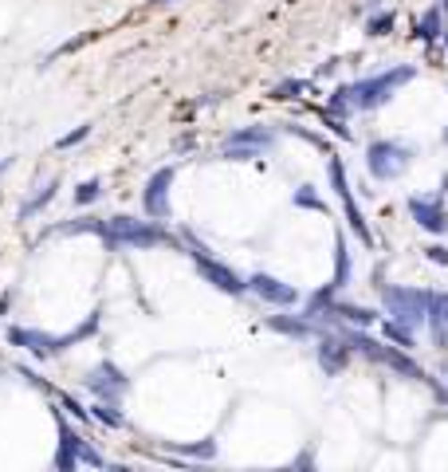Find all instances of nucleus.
I'll return each mask as SVG.
<instances>
[{
  "label": "nucleus",
  "mask_w": 448,
  "mask_h": 472,
  "mask_svg": "<svg viewBox=\"0 0 448 472\" xmlns=\"http://www.w3.org/2000/svg\"><path fill=\"white\" fill-rule=\"evenodd\" d=\"M106 252H154V249H182V236H173L162 221H138V216H103L98 232Z\"/></svg>",
  "instance_id": "nucleus-1"
},
{
  "label": "nucleus",
  "mask_w": 448,
  "mask_h": 472,
  "mask_svg": "<svg viewBox=\"0 0 448 472\" xmlns=\"http://www.w3.org/2000/svg\"><path fill=\"white\" fill-rule=\"evenodd\" d=\"M417 79V67L413 63H393L377 75H366V79H354V83H342V95L351 103L354 114H370V111H382L385 103H393V95L402 87H410Z\"/></svg>",
  "instance_id": "nucleus-2"
},
{
  "label": "nucleus",
  "mask_w": 448,
  "mask_h": 472,
  "mask_svg": "<svg viewBox=\"0 0 448 472\" xmlns=\"http://www.w3.org/2000/svg\"><path fill=\"white\" fill-rule=\"evenodd\" d=\"M182 252L193 260V268L197 275H201L205 283H213L216 291H224V295H232V299H241V295H248V275H241L232 268V264H224V260H216L213 252H208V244H201L193 236V229H182Z\"/></svg>",
  "instance_id": "nucleus-3"
},
{
  "label": "nucleus",
  "mask_w": 448,
  "mask_h": 472,
  "mask_svg": "<svg viewBox=\"0 0 448 472\" xmlns=\"http://www.w3.org/2000/svg\"><path fill=\"white\" fill-rule=\"evenodd\" d=\"M52 417H55V433H59V449H55V460H52V465H55L59 472H75L79 465H91V468H106V465H111V460H106L103 452H98L91 441H87L83 433L72 426V417H67L63 406H55Z\"/></svg>",
  "instance_id": "nucleus-4"
},
{
  "label": "nucleus",
  "mask_w": 448,
  "mask_h": 472,
  "mask_svg": "<svg viewBox=\"0 0 448 472\" xmlns=\"http://www.w3.org/2000/svg\"><path fill=\"white\" fill-rule=\"evenodd\" d=\"M377 299H382L385 319L402 323L410 331H425L429 319V288H405V283H374Z\"/></svg>",
  "instance_id": "nucleus-5"
},
{
  "label": "nucleus",
  "mask_w": 448,
  "mask_h": 472,
  "mask_svg": "<svg viewBox=\"0 0 448 472\" xmlns=\"http://www.w3.org/2000/svg\"><path fill=\"white\" fill-rule=\"evenodd\" d=\"M417 162V150L402 138H374L366 146V173L374 177L377 185H390V181H402L405 173L413 170Z\"/></svg>",
  "instance_id": "nucleus-6"
},
{
  "label": "nucleus",
  "mask_w": 448,
  "mask_h": 472,
  "mask_svg": "<svg viewBox=\"0 0 448 472\" xmlns=\"http://www.w3.org/2000/svg\"><path fill=\"white\" fill-rule=\"evenodd\" d=\"M275 126H264V122H256V126H241V131H232L221 142V162H260V157L275 146Z\"/></svg>",
  "instance_id": "nucleus-7"
},
{
  "label": "nucleus",
  "mask_w": 448,
  "mask_h": 472,
  "mask_svg": "<svg viewBox=\"0 0 448 472\" xmlns=\"http://www.w3.org/2000/svg\"><path fill=\"white\" fill-rule=\"evenodd\" d=\"M83 386L91 390L95 401H111V406H123V398L131 393V374H126L118 362L103 358L98 367H91L83 374Z\"/></svg>",
  "instance_id": "nucleus-8"
},
{
  "label": "nucleus",
  "mask_w": 448,
  "mask_h": 472,
  "mask_svg": "<svg viewBox=\"0 0 448 472\" xmlns=\"http://www.w3.org/2000/svg\"><path fill=\"white\" fill-rule=\"evenodd\" d=\"M405 209L417 221V229L433 232V236H448V201L444 193H413L405 197Z\"/></svg>",
  "instance_id": "nucleus-9"
},
{
  "label": "nucleus",
  "mask_w": 448,
  "mask_h": 472,
  "mask_svg": "<svg viewBox=\"0 0 448 472\" xmlns=\"http://www.w3.org/2000/svg\"><path fill=\"white\" fill-rule=\"evenodd\" d=\"M248 291L256 295L260 303H267V308H299L303 303V295H299V288L295 283H287V280H280V275H272V272H252L248 275Z\"/></svg>",
  "instance_id": "nucleus-10"
},
{
  "label": "nucleus",
  "mask_w": 448,
  "mask_h": 472,
  "mask_svg": "<svg viewBox=\"0 0 448 472\" xmlns=\"http://www.w3.org/2000/svg\"><path fill=\"white\" fill-rule=\"evenodd\" d=\"M173 177H177V165H162L146 177V190H142V213L149 221H169L173 205H169V190H173Z\"/></svg>",
  "instance_id": "nucleus-11"
},
{
  "label": "nucleus",
  "mask_w": 448,
  "mask_h": 472,
  "mask_svg": "<svg viewBox=\"0 0 448 472\" xmlns=\"http://www.w3.org/2000/svg\"><path fill=\"white\" fill-rule=\"evenodd\" d=\"M8 342H13V347H24L39 362L59 358V354L67 350L63 334H47V331H36V327H8Z\"/></svg>",
  "instance_id": "nucleus-12"
},
{
  "label": "nucleus",
  "mask_w": 448,
  "mask_h": 472,
  "mask_svg": "<svg viewBox=\"0 0 448 472\" xmlns=\"http://www.w3.org/2000/svg\"><path fill=\"white\" fill-rule=\"evenodd\" d=\"M351 358H354V350L346 347V339L338 331H323V334H318L315 362H318V370H323L326 378H338V374L351 367Z\"/></svg>",
  "instance_id": "nucleus-13"
},
{
  "label": "nucleus",
  "mask_w": 448,
  "mask_h": 472,
  "mask_svg": "<svg viewBox=\"0 0 448 472\" xmlns=\"http://www.w3.org/2000/svg\"><path fill=\"white\" fill-rule=\"evenodd\" d=\"M264 327L283 334V339H295V342L315 339V334L326 331V327H318V319H311V315H292V308H283V315H267Z\"/></svg>",
  "instance_id": "nucleus-14"
},
{
  "label": "nucleus",
  "mask_w": 448,
  "mask_h": 472,
  "mask_svg": "<svg viewBox=\"0 0 448 472\" xmlns=\"http://www.w3.org/2000/svg\"><path fill=\"white\" fill-rule=\"evenodd\" d=\"M323 319L354 323V327H374V323L382 319V311H374V308H362V303H346V299H334L331 308L323 311Z\"/></svg>",
  "instance_id": "nucleus-15"
},
{
  "label": "nucleus",
  "mask_w": 448,
  "mask_h": 472,
  "mask_svg": "<svg viewBox=\"0 0 448 472\" xmlns=\"http://www.w3.org/2000/svg\"><path fill=\"white\" fill-rule=\"evenodd\" d=\"M55 193H59V177H47V181L39 185V190H32V197H24V201H20L16 221H24V224H28V221H36V216L55 201Z\"/></svg>",
  "instance_id": "nucleus-16"
},
{
  "label": "nucleus",
  "mask_w": 448,
  "mask_h": 472,
  "mask_svg": "<svg viewBox=\"0 0 448 472\" xmlns=\"http://www.w3.org/2000/svg\"><path fill=\"white\" fill-rule=\"evenodd\" d=\"M334 197H338V205H342V216H346V224H351V232L358 236V240H362V249H374V232H370V224H366L362 209H358L354 193L342 190V193H334Z\"/></svg>",
  "instance_id": "nucleus-17"
},
{
  "label": "nucleus",
  "mask_w": 448,
  "mask_h": 472,
  "mask_svg": "<svg viewBox=\"0 0 448 472\" xmlns=\"http://www.w3.org/2000/svg\"><path fill=\"white\" fill-rule=\"evenodd\" d=\"M413 36L425 39V44L441 39V36H444V8H441V4H429V8H425V13L417 16V24H413Z\"/></svg>",
  "instance_id": "nucleus-18"
},
{
  "label": "nucleus",
  "mask_w": 448,
  "mask_h": 472,
  "mask_svg": "<svg viewBox=\"0 0 448 472\" xmlns=\"http://www.w3.org/2000/svg\"><path fill=\"white\" fill-rule=\"evenodd\" d=\"M351 275H354V268H351V249H346V236L338 232L334 236V275L326 283H334V288L342 291L346 283H351Z\"/></svg>",
  "instance_id": "nucleus-19"
},
{
  "label": "nucleus",
  "mask_w": 448,
  "mask_h": 472,
  "mask_svg": "<svg viewBox=\"0 0 448 472\" xmlns=\"http://www.w3.org/2000/svg\"><path fill=\"white\" fill-rule=\"evenodd\" d=\"M98 323H103V311H91V315H87V319L83 323H79V327L75 331H67L63 334V347L67 350H72V347H79V342H87V339H95V334H98Z\"/></svg>",
  "instance_id": "nucleus-20"
},
{
  "label": "nucleus",
  "mask_w": 448,
  "mask_h": 472,
  "mask_svg": "<svg viewBox=\"0 0 448 472\" xmlns=\"http://www.w3.org/2000/svg\"><path fill=\"white\" fill-rule=\"evenodd\" d=\"M52 232H55V236H83V232L98 236V232H103V216H75V221L55 224Z\"/></svg>",
  "instance_id": "nucleus-21"
},
{
  "label": "nucleus",
  "mask_w": 448,
  "mask_h": 472,
  "mask_svg": "<svg viewBox=\"0 0 448 472\" xmlns=\"http://www.w3.org/2000/svg\"><path fill=\"white\" fill-rule=\"evenodd\" d=\"M91 421H98V426H106V429H126L123 409L111 406V401H95V406H91Z\"/></svg>",
  "instance_id": "nucleus-22"
},
{
  "label": "nucleus",
  "mask_w": 448,
  "mask_h": 472,
  "mask_svg": "<svg viewBox=\"0 0 448 472\" xmlns=\"http://www.w3.org/2000/svg\"><path fill=\"white\" fill-rule=\"evenodd\" d=\"M382 334H385V342H393V347H405V350H413V347H417V331L402 327V323H393V319H385V323H382Z\"/></svg>",
  "instance_id": "nucleus-23"
},
{
  "label": "nucleus",
  "mask_w": 448,
  "mask_h": 472,
  "mask_svg": "<svg viewBox=\"0 0 448 472\" xmlns=\"http://www.w3.org/2000/svg\"><path fill=\"white\" fill-rule=\"evenodd\" d=\"M397 28V13L393 8H382V13H374V16H366V36H390Z\"/></svg>",
  "instance_id": "nucleus-24"
},
{
  "label": "nucleus",
  "mask_w": 448,
  "mask_h": 472,
  "mask_svg": "<svg viewBox=\"0 0 448 472\" xmlns=\"http://www.w3.org/2000/svg\"><path fill=\"white\" fill-rule=\"evenodd\" d=\"M425 327H448V291H429V319Z\"/></svg>",
  "instance_id": "nucleus-25"
},
{
  "label": "nucleus",
  "mask_w": 448,
  "mask_h": 472,
  "mask_svg": "<svg viewBox=\"0 0 448 472\" xmlns=\"http://www.w3.org/2000/svg\"><path fill=\"white\" fill-rule=\"evenodd\" d=\"M169 449H177L182 457H197V460H213L216 452H221L216 437H205V441H197V445H169Z\"/></svg>",
  "instance_id": "nucleus-26"
},
{
  "label": "nucleus",
  "mask_w": 448,
  "mask_h": 472,
  "mask_svg": "<svg viewBox=\"0 0 448 472\" xmlns=\"http://www.w3.org/2000/svg\"><path fill=\"white\" fill-rule=\"evenodd\" d=\"M292 201H295V209H315V213H326V201L315 193V185H299Z\"/></svg>",
  "instance_id": "nucleus-27"
},
{
  "label": "nucleus",
  "mask_w": 448,
  "mask_h": 472,
  "mask_svg": "<svg viewBox=\"0 0 448 472\" xmlns=\"http://www.w3.org/2000/svg\"><path fill=\"white\" fill-rule=\"evenodd\" d=\"M103 197V181L98 177H87V181L75 185V205H95Z\"/></svg>",
  "instance_id": "nucleus-28"
},
{
  "label": "nucleus",
  "mask_w": 448,
  "mask_h": 472,
  "mask_svg": "<svg viewBox=\"0 0 448 472\" xmlns=\"http://www.w3.org/2000/svg\"><path fill=\"white\" fill-rule=\"evenodd\" d=\"M91 131H95L91 122H79L75 131H67L63 138H55V150H75L79 142H87V138H91Z\"/></svg>",
  "instance_id": "nucleus-29"
},
{
  "label": "nucleus",
  "mask_w": 448,
  "mask_h": 472,
  "mask_svg": "<svg viewBox=\"0 0 448 472\" xmlns=\"http://www.w3.org/2000/svg\"><path fill=\"white\" fill-rule=\"evenodd\" d=\"M55 401H59V406H63L67 413H72L75 421H83V426H87V421H91V406H83V401H75L67 390H59V393H55Z\"/></svg>",
  "instance_id": "nucleus-30"
},
{
  "label": "nucleus",
  "mask_w": 448,
  "mask_h": 472,
  "mask_svg": "<svg viewBox=\"0 0 448 472\" xmlns=\"http://www.w3.org/2000/svg\"><path fill=\"white\" fill-rule=\"evenodd\" d=\"M91 39H95V32H83V36H75V39H67V44H59V47H55V52H52V55H47V59H44V67H47V63H55V59H59V55H72V52H79V47H87V44H91Z\"/></svg>",
  "instance_id": "nucleus-31"
},
{
  "label": "nucleus",
  "mask_w": 448,
  "mask_h": 472,
  "mask_svg": "<svg viewBox=\"0 0 448 472\" xmlns=\"http://www.w3.org/2000/svg\"><path fill=\"white\" fill-rule=\"evenodd\" d=\"M307 87H311L307 79H283V83L272 91V98H295V95H303Z\"/></svg>",
  "instance_id": "nucleus-32"
},
{
  "label": "nucleus",
  "mask_w": 448,
  "mask_h": 472,
  "mask_svg": "<svg viewBox=\"0 0 448 472\" xmlns=\"http://www.w3.org/2000/svg\"><path fill=\"white\" fill-rule=\"evenodd\" d=\"M425 260H429V264H441V268H448V244H429V249H425Z\"/></svg>",
  "instance_id": "nucleus-33"
},
{
  "label": "nucleus",
  "mask_w": 448,
  "mask_h": 472,
  "mask_svg": "<svg viewBox=\"0 0 448 472\" xmlns=\"http://www.w3.org/2000/svg\"><path fill=\"white\" fill-rule=\"evenodd\" d=\"M16 374H20V378H24V382H32V386H36V390H44V393H55V390H52V386H47V382H44V378H39V374H36V370H28V367H16Z\"/></svg>",
  "instance_id": "nucleus-34"
},
{
  "label": "nucleus",
  "mask_w": 448,
  "mask_h": 472,
  "mask_svg": "<svg viewBox=\"0 0 448 472\" xmlns=\"http://www.w3.org/2000/svg\"><path fill=\"white\" fill-rule=\"evenodd\" d=\"M13 165H16V157H0V177H4L8 170H13Z\"/></svg>",
  "instance_id": "nucleus-35"
},
{
  "label": "nucleus",
  "mask_w": 448,
  "mask_h": 472,
  "mask_svg": "<svg viewBox=\"0 0 448 472\" xmlns=\"http://www.w3.org/2000/svg\"><path fill=\"white\" fill-rule=\"evenodd\" d=\"M8 303H13V291H4V295H0V315L8 311Z\"/></svg>",
  "instance_id": "nucleus-36"
},
{
  "label": "nucleus",
  "mask_w": 448,
  "mask_h": 472,
  "mask_svg": "<svg viewBox=\"0 0 448 472\" xmlns=\"http://www.w3.org/2000/svg\"><path fill=\"white\" fill-rule=\"evenodd\" d=\"M154 8H169V4H177V0H149Z\"/></svg>",
  "instance_id": "nucleus-37"
},
{
  "label": "nucleus",
  "mask_w": 448,
  "mask_h": 472,
  "mask_svg": "<svg viewBox=\"0 0 448 472\" xmlns=\"http://www.w3.org/2000/svg\"><path fill=\"white\" fill-rule=\"evenodd\" d=\"M441 8H444V16H448V0H441Z\"/></svg>",
  "instance_id": "nucleus-38"
},
{
  "label": "nucleus",
  "mask_w": 448,
  "mask_h": 472,
  "mask_svg": "<svg viewBox=\"0 0 448 472\" xmlns=\"http://www.w3.org/2000/svg\"><path fill=\"white\" fill-rule=\"evenodd\" d=\"M444 52H448V28H444Z\"/></svg>",
  "instance_id": "nucleus-39"
},
{
  "label": "nucleus",
  "mask_w": 448,
  "mask_h": 472,
  "mask_svg": "<svg viewBox=\"0 0 448 472\" xmlns=\"http://www.w3.org/2000/svg\"><path fill=\"white\" fill-rule=\"evenodd\" d=\"M444 146H448V126H444Z\"/></svg>",
  "instance_id": "nucleus-40"
},
{
  "label": "nucleus",
  "mask_w": 448,
  "mask_h": 472,
  "mask_svg": "<svg viewBox=\"0 0 448 472\" xmlns=\"http://www.w3.org/2000/svg\"><path fill=\"white\" fill-rule=\"evenodd\" d=\"M444 378H448V367H444Z\"/></svg>",
  "instance_id": "nucleus-41"
}]
</instances>
